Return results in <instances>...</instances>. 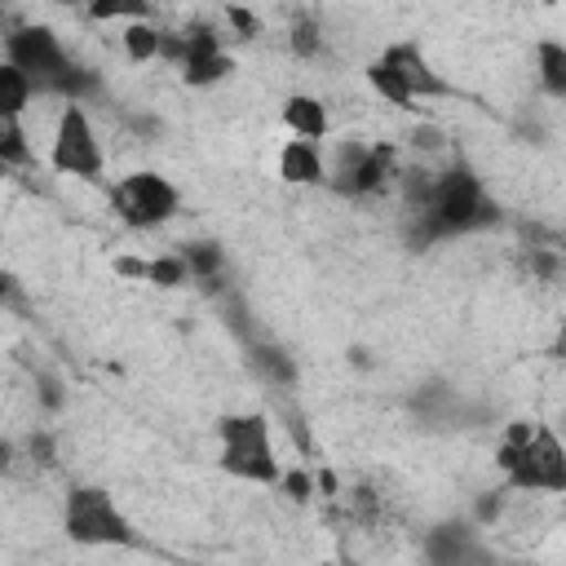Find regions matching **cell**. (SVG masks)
<instances>
[{
	"label": "cell",
	"mask_w": 566,
	"mask_h": 566,
	"mask_svg": "<svg viewBox=\"0 0 566 566\" xmlns=\"http://www.w3.org/2000/svg\"><path fill=\"white\" fill-rule=\"evenodd\" d=\"M500 217V208L491 203V195L482 190V177L469 164H451L438 172L433 199L420 212H407V243L411 248H429L438 239H455V234H473L482 226H491Z\"/></svg>",
	"instance_id": "6da1fadb"
},
{
	"label": "cell",
	"mask_w": 566,
	"mask_h": 566,
	"mask_svg": "<svg viewBox=\"0 0 566 566\" xmlns=\"http://www.w3.org/2000/svg\"><path fill=\"white\" fill-rule=\"evenodd\" d=\"M31 159H35V150L27 142L22 115H0V164L4 168H27Z\"/></svg>",
	"instance_id": "ffe728a7"
},
{
	"label": "cell",
	"mask_w": 566,
	"mask_h": 566,
	"mask_svg": "<svg viewBox=\"0 0 566 566\" xmlns=\"http://www.w3.org/2000/svg\"><path fill=\"white\" fill-rule=\"evenodd\" d=\"M389 66H398L402 71V80L411 84V93H416V102L424 97V102H433V97H447L451 88H447V80L429 66V57L416 49V44H389L385 53H380Z\"/></svg>",
	"instance_id": "8fae6325"
},
{
	"label": "cell",
	"mask_w": 566,
	"mask_h": 566,
	"mask_svg": "<svg viewBox=\"0 0 566 566\" xmlns=\"http://www.w3.org/2000/svg\"><path fill=\"white\" fill-rule=\"evenodd\" d=\"M177 252L186 256L190 274H195L203 287L221 283V274H226V252H221V243H212V239H190V243H181Z\"/></svg>",
	"instance_id": "ac0fdd59"
},
{
	"label": "cell",
	"mask_w": 566,
	"mask_h": 566,
	"mask_svg": "<svg viewBox=\"0 0 566 566\" xmlns=\"http://www.w3.org/2000/svg\"><path fill=\"white\" fill-rule=\"evenodd\" d=\"M226 22L243 35V40H252V35H261V18L252 13V9H243V4H226Z\"/></svg>",
	"instance_id": "d4e9b609"
},
{
	"label": "cell",
	"mask_w": 566,
	"mask_h": 566,
	"mask_svg": "<svg viewBox=\"0 0 566 566\" xmlns=\"http://www.w3.org/2000/svg\"><path fill=\"white\" fill-rule=\"evenodd\" d=\"M234 71L230 53L221 49V35L212 27H190L186 31V57H181V80L190 88H212Z\"/></svg>",
	"instance_id": "9c48e42d"
},
{
	"label": "cell",
	"mask_w": 566,
	"mask_h": 566,
	"mask_svg": "<svg viewBox=\"0 0 566 566\" xmlns=\"http://www.w3.org/2000/svg\"><path fill=\"white\" fill-rule=\"evenodd\" d=\"M212 433H217V464H221V473H230L239 482H256V486L283 482L274 433H270V420L261 411H230V416H221L212 424Z\"/></svg>",
	"instance_id": "3957f363"
},
{
	"label": "cell",
	"mask_w": 566,
	"mask_h": 566,
	"mask_svg": "<svg viewBox=\"0 0 566 566\" xmlns=\"http://www.w3.org/2000/svg\"><path fill=\"white\" fill-rule=\"evenodd\" d=\"M111 208H115L119 221L133 226V230H159L164 221L177 217L181 190H177L164 172L142 168V172H128V177L111 190Z\"/></svg>",
	"instance_id": "8992f818"
},
{
	"label": "cell",
	"mask_w": 566,
	"mask_h": 566,
	"mask_svg": "<svg viewBox=\"0 0 566 566\" xmlns=\"http://www.w3.org/2000/svg\"><path fill=\"white\" fill-rule=\"evenodd\" d=\"M49 4H75V0H49Z\"/></svg>",
	"instance_id": "d6a6232c"
},
{
	"label": "cell",
	"mask_w": 566,
	"mask_h": 566,
	"mask_svg": "<svg viewBox=\"0 0 566 566\" xmlns=\"http://www.w3.org/2000/svg\"><path fill=\"white\" fill-rule=\"evenodd\" d=\"M35 93H40V84H35L22 66L0 62V115H22Z\"/></svg>",
	"instance_id": "d6986e66"
},
{
	"label": "cell",
	"mask_w": 566,
	"mask_h": 566,
	"mask_svg": "<svg viewBox=\"0 0 566 566\" xmlns=\"http://www.w3.org/2000/svg\"><path fill=\"white\" fill-rule=\"evenodd\" d=\"M504 509H509V486L482 491V495L473 500V522H478V526H495V522L504 517Z\"/></svg>",
	"instance_id": "cb8c5ba5"
},
{
	"label": "cell",
	"mask_w": 566,
	"mask_h": 566,
	"mask_svg": "<svg viewBox=\"0 0 566 566\" xmlns=\"http://www.w3.org/2000/svg\"><path fill=\"white\" fill-rule=\"evenodd\" d=\"M4 62L22 66V71L40 84V93H49L53 80L71 66V53L62 49V40H57L53 27H44V22H27V27H13V31L4 35Z\"/></svg>",
	"instance_id": "52a82bcc"
},
{
	"label": "cell",
	"mask_w": 566,
	"mask_h": 566,
	"mask_svg": "<svg viewBox=\"0 0 566 566\" xmlns=\"http://www.w3.org/2000/svg\"><path fill=\"white\" fill-rule=\"evenodd\" d=\"M119 44H124V57H128L133 66L155 62V57H159V49H164V27H155L150 18H133V22H124Z\"/></svg>",
	"instance_id": "e0dca14e"
},
{
	"label": "cell",
	"mask_w": 566,
	"mask_h": 566,
	"mask_svg": "<svg viewBox=\"0 0 566 566\" xmlns=\"http://www.w3.org/2000/svg\"><path fill=\"white\" fill-rule=\"evenodd\" d=\"M398 168H402L398 164V146L394 142H371L363 150V159L340 181H332V190H340L349 199H367V195H380V190L398 186Z\"/></svg>",
	"instance_id": "ba28073f"
},
{
	"label": "cell",
	"mask_w": 566,
	"mask_h": 566,
	"mask_svg": "<svg viewBox=\"0 0 566 566\" xmlns=\"http://www.w3.org/2000/svg\"><path fill=\"white\" fill-rule=\"evenodd\" d=\"M62 531L75 544L88 548H124L133 544V522L119 513V504L102 491V486H71L66 504H62Z\"/></svg>",
	"instance_id": "277c9868"
},
{
	"label": "cell",
	"mask_w": 566,
	"mask_h": 566,
	"mask_svg": "<svg viewBox=\"0 0 566 566\" xmlns=\"http://www.w3.org/2000/svg\"><path fill=\"white\" fill-rule=\"evenodd\" d=\"M283 124L292 128V137H310V142H323L327 137V106L314 97V93H292L283 97Z\"/></svg>",
	"instance_id": "5bb4252c"
},
{
	"label": "cell",
	"mask_w": 566,
	"mask_h": 566,
	"mask_svg": "<svg viewBox=\"0 0 566 566\" xmlns=\"http://www.w3.org/2000/svg\"><path fill=\"white\" fill-rule=\"evenodd\" d=\"M495 469L504 473L509 491H544L566 495V447L553 424L539 420H509L495 447Z\"/></svg>",
	"instance_id": "7a4b0ae2"
},
{
	"label": "cell",
	"mask_w": 566,
	"mask_h": 566,
	"mask_svg": "<svg viewBox=\"0 0 566 566\" xmlns=\"http://www.w3.org/2000/svg\"><path fill=\"white\" fill-rule=\"evenodd\" d=\"M367 84H371V93L380 97V102H389V106H398V111H416V93H411V84L402 80V71L398 66H389L385 57H376V62H367Z\"/></svg>",
	"instance_id": "9a60e30c"
},
{
	"label": "cell",
	"mask_w": 566,
	"mask_h": 566,
	"mask_svg": "<svg viewBox=\"0 0 566 566\" xmlns=\"http://www.w3.org/2000/svg\"><path fill=\"white\" fill-rule=\"evenodd\" d=\"M35 389H40V407H44V411H62L66 394H62V380H57V376L40 371V376H35Z\"/></svg>",
	"instance_id": "484cf974"
},
{
	"label": "cell",
	"mask_w": 566,
	"mask_h": 566,
	"mask_svg": "<svg viewBox=\"0 0 566 566\" xmlns=\"http://www.w3.org/2000/svg\"><path fill=\"white\" fill-rule=\"evenodd\" d=\"M548 354H553L557 363H566V323L557 327V336H553V345H548Z\"/></svg>",
	"instance_id": "1f68e13d"
},
{
	"label": "cell",
	"mask_w": 566,
	"mask_h": 566,
	"mask_svg": "<svg viewBox=\"0 0 566 566\" xmlns=\"http://www.w3.org/2000/svg\"><path fill=\"white\" fill-rule=\"evenodd\" d=\"M88 13L97 22H111V18L133 22V18H150V0H88Z\"/></svg>",
	"instance_id": "7402d4cb"
},
{
	"label": "cell",
	"mask_w": 566,
	"mask_h": 566,
	"mask_svg": "<svg viewBox=\"0 0 566 566\" xmlns=\"http://www.w3.org/2000/svg\"><path fill=\"white\" fill-rule=\"evenodd\" d=\"M248 367H252V376H256L261 385H270V389H292V385L301 380L296 358H292L283 345H274V340H248Z\"/></svg>",
	"instance_id": "4fadbf2b"
},
{
	"label": "cell",
	"mask_w": 566,
	"mask_h": 566,
	"mask_svg": "<svg viewBox=\"0 0 566 566\" xmlns=\"http://www.w3.org/2000/svg\"><path fill=\"white\" fill-rule=\"evenodd\" d=\"M287 44H292V53H296V57H318V53H323V31H318V22L296 18V27H292Z\"/></svg>",
	"instance_id": "603a6c76"
},
{
	"label": "cell",
	"mask_w": 566,
	"mask_h": 566,
	"mask_svg": "<svg viewBox=\"0 0 566 566\" xmlns=\"http://www.w3.org/2000/svg\"><path fill=\"white\" fill-rule=\"evenodd\" d=\"M478 522H442L424 535V557L438 566H464V562H491V548L473 531Z\"/></svg>",
	"instance_id": "30bf717a"
},
{
	"label": "cell",
	"mask_w": 566,
	"mask_h": 566,
	"mask_svg": "<svg viewBox=\"0 0 566 566\" xmlns=\"http://www.w3.org/2000/svg\"><path fill=\"white\" fill-rule=\"evenodd\" d=\"M283 491L292 500H310V473L305 469H283Z\"/></svg>",
	"instance_id": "4dcf8cb0"
},
{
	"label": "cell",
	"mask_w": 566,
	"mask_h": 566,
	"mask_svg": "<svg viewBox=\"0 0 566 566\" xmlns=\"http://www.w3.org/2000/svg\"><path fill=\"white\" fill-rule=\"evenodd\" d=\"M526 265L539 274V279H557L566 265H562V256H553L548 248H531V256H526Z\"/></svg>",
	"instance_id": "83f0119b"
},
{
	"label": "cell",
	"mask_w": 566,
	"mask_h": 566,
	"mask_svg": "<svg viewBox=\"0 0 566 566\" xmlns=\"http://www.w3.org/2000/svg\"><path fill=\"white\" fill-rule=\"evenodd\" d=\"M27 451H31L35 464H57V455H53V438H49V433H31V438H27Z\"/></svg>",
	"instance_id": "f546056e"
},
{
	"label": "cell",
	"mask_w": 566,
	"mask_h": 566,
	"mask_svg": "<svg viewBox=\"0 0 566 566\" xmlns=\"http://www.w3.org/2000/svg\"><path fill=\"white\" fill-rule=\"evenodd\" d=\"M535 80L553 102H566V44L562 40L535 44Z\"/></svg>",
	"instance_id": "2e32d148"
},
{
	"label": "cell",
	"mask_w": 566,
	"mask_h": 566,
	"mask_svg": "<svg viewBox=\"0 0 566 566\" xmlns=\"http://www.w3.org/2000/svg\"><path fill=\"white\" fill-rule=\"evenodd\" d=\"M115 274L150 283V256H115Z\"/></svg>",
	"instance_id": "f1b7e54d"
},
{
	"label": "cell",
	"mask_w": 566,
	"mask_h": 566,
	"mask_svg": "<svg viewBox=\"0 0 566 566\" xmlns=\"http://www.w3.org/2000/svg\"><path fill=\"white\" fill-rule=\"evenodd\" d=\"M411 146H416V150H424V155H433V150H442V146H447V137H442V128H438V124H416V128H411Z\"/></svg>",
	"instance_id": "4316f807"
},
{
	"label": "cell",
	"mask_w": 566,
	"mask_h": 566,
	"mask_svg": "<svg viewBox=\"0 0 566 566\" xmlns=\"http://www.w3.org/2000/svg\"><path fill=\"white\" fill-rule=\"evenodd\" d=\"M279 177L287 186H327V159L318 150V142L310 137H292L279 150Z\"/></svg>",
	"instance_id": "7c38bea8"
},
{
	"label": "cell",
	"mask_w": 566,
	"mask_h": 566,
	"mask_svg": "<svg viewBox=\"0 0 566 566\" xmlns=\"http://www.w3.org/2000/svg\"><path fill=\"white\" fill-rule=\"evenodd\" d=\"M49 164L57 177H80V181H97L106 172V150L97 142V128L84 111V102H66L57 124H53V146H49Z\"/></svg>",
	"instance_id": "5b68a950"
},
{
	"label": "cell",
	"mask_w": 566,
	"mask_h": 566,
	"mask_svg": "<svg viewBox=\"0 0 566 566\" xmlns=\"http://www.w3.org/2000/svg\"><path fill=\"white\" fill-rule=\"evenodd\" d=\"M190 279H195V274H190V265H186L181 252L150 256V283H155V287H181V283H190Z\"/></svg>",
	"instance_id": "44dd1931"
}]
</instances>
